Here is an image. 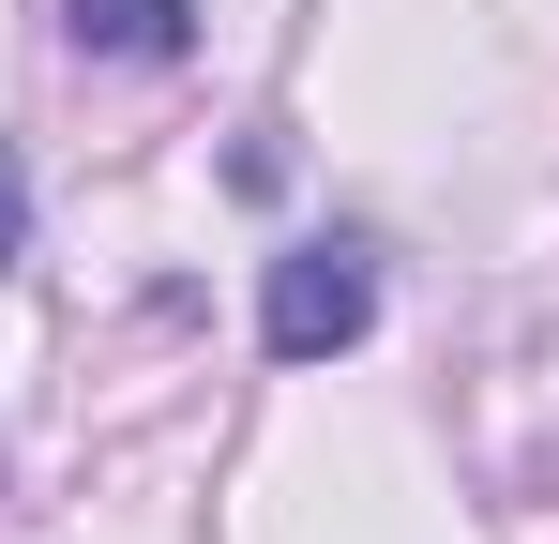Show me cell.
Here are the masks:
<instances>
[{"instance_id": "7a4b0ae2", "label": "cell", "mask_w": 559, "mask_h": 544, "mask_svg": "<svg viewBox=\"0 0 559 544\" xmlns=\"http://www.w3.org/2000/svg\"><path fill=\"white\" fill-rule=\"evenodd\" d=\"M76 46H121V61H182V0H76Z\"/></svg>"}, {"instance_id": "6da1fadb", "label": "cell", "mask_w": 559, "mask_h": 544, "mask_svg": "<svg viewBox=\"0 0 559 544\" xmlns=\"http://www.w3.org/2000/svg\"><path fill=\"white\" fill-rule=\"evenodd\" d=\"M364 318H378L364 243H302V258H273V363H333V348H364Z\"/></svg>"}, {"instance_id": "3957f363", "label": "cell", "mask_w": 559, "mask_h": 544, "mask_svg": "<svg viewBox=\"0 0 559 544\" xmlns=\"http://www.w3.org/2000/svg\"><path fill=\"white\" fill-rule=\"evenodd\" d=\"M15 243H31V167L0 152V258H15Z\"/></svg>"}]
</instances>
